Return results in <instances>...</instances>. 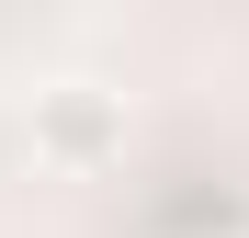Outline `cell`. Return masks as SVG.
Returning a JSON list of instances; mask_svg holds the SVG:
<instances>
[{"label": "cell", "mask_w": 249, "mask_h": 238, "mask_svg": "<svg viewBox=\"0 0 249 238\" xmlns=\"http://www.w3.org/2000/svg\"><path fill=\"white\" fill-rule=\"evenodd\" d=\"M113 159H124V91H102V79H46V91H34V170L91 182Z\"/></svg>", "instance_id": "obj_1"}]
</instances>
